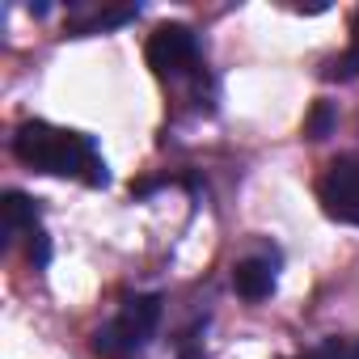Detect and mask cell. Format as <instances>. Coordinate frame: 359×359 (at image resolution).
<instances>
[{"mask_svg": "<svg viewBox=\"0 0 359 359\" xmlns=\"http://www.w3.org/2000/svg\"><path fill=\"white\" fill-rule=\"evenodd\" d=\"M321 76H325V81H355V76H359V43H351L338 60H330V64L321 68Z\"/></svg>", "mask_w": 359, "mask_h": 359, "instance_id": "10", "label": "cell"}, {"mask_svg": "<svg viewBox=\"0 0 359 359\" xmlns=\"http://www.w3.org/2000/svg\"><path fill=\"white\" fill-rule=\"evenodd\" d=\"M334 123H338V110H334L330 102H317V106L309 110V118H304V135H309V140H325V135L334 131Z\"/></svg>", "mask_w": 359, "mask_h": 359, "instance_id": "9", "label": "cell"}, {"mask_svg": "<svg viewBox=\"0 0 359 359\" xmlns=\"http://www.w3.org/2000/svg\"><path fill=\"white\" fill-rule=\"evenodd\" d=\"M156 187H161L156 177H148V182H131V195H135V199H148V195H152Z\"/></svg>", "mask_w": 359, "mask_h": 359, "instance_id": "12", "label": "cell"}, {"mask_svg": "<svg viewBox=\"0 0 359 359\" xmlns=\"http://www.w3.org/2000/svg\"><path fill=\"white\" fill-rule=\"evenodd\" d=\"M317 199L330 220L359 229V156H342L325 169V177L317 182Z\"/></svg>", "mask_w": 359, "mask_h": 359, "instance_id": "4", "label": "cell"}, {"mask_svg": "<svg viewBox=\"0 0 359 359\" xmlns=\"http://www.w3.org/2000/svg\"><path fill=\"white\" fill-rule=\"evenodd\" d=\"M140 18V5H123V9H97V13H89L85 22H68V39H89V34H102V30H118V26H127V22H135Z\"/></svg>", "mask_w": 359, "mask_h": 359, "instance_id": "7", "label": "cell"}, {"mask_svg": "<svg viewBox=\"0 0 359 359\" xmlns=\"http://www.w3.org/2000/svg\"><path fill=\"white\" fill-rule=\"evenodd\" d=\"M296 359H359V338H325L321 346H313L309 355Z\"/></svg>", "mask_w": 359, "mask_h": 359, "instance_id": "8", "label": "cell"}, {"mask_svg": "<svg viewBox=\"0 0 359 359\" xmlns=\"http://www.w3.org/2000/svg\"><path fill=\"white\" fill-rule=\"evenodd\" d=\"M26 250H30V262H34V271H43V266L51 262V237H47L43 229H34V233L26 237Z\"/></svg>", "mask_w": 359, "mask_h": 359, "instance_id": "11", "label": "cell"}, {"mask_svg": "<svg viewBox=\"0 0 359 359\" xmlns=\"http://www.w3.org/2000/svg\"><path fill=\"white\" fill-rule=\"evenodd\" d=\"M0 212H5V224H0V250H13L22 237H30L34 229H43L39 224V216H43L39 199H30L22 191H9L5 203H0Z\"/></svg>", "mask_w": 359, "mask_h": 359, "instance_id": "5", "label": "cell"}, {"mask_svg": "<svg viewBox=\"0 0 359 359\" xmlns=\"http://www.w3.org/2000/svg\"><path fill=\"white\" fill-rule=\"evenodd\" d=\"M144 55H148V68L156 76H169V81L173 76H199V39L182 22L156 26L148 47H144Z\"/></svg>", "mask_w": 359, "mask_h": 359, "instance_id": "3", "label": "cell"}, {"mask_svg": "<svg viewBox=\"0 0 359 359\" xmlns=\"http://www.w3.org/2000/svg\"><path fill=\"white\" fill-rule=\"evenodd\" d=\"M13 156L22 165H30L34 173H51V177H76L85 187H110V169L97 152V140L85 131H68V127H51L43 118L22 123L13 131Z\"/></svg>", "mask_w": 359, "mask_h": 359, "instance_id": "1", "label": "cell"}, {"mask_svg": "<svg viewBox=\"0 0 359 359\" xmlns=\"http://www.w3.org/2000/svg\"><path fill=\"white\" fill-rule=\"evenodd\" d=\"M351 43H359V13H355V26H351Z\"/></svg>", "mask_w": 359, "mask_h": 359, "instance_id": "13", "label": "cell"}, {"mask_svg": "<svg viewBox=\"0 0 359 359\" xmlns=\"http://www.w3.org/2000/svg\"><path fill=\"white\" fill-rule=\"evenodd\" d=\"M161 304L165 300L156 292L123 300V309L106 325L93 330V342H89L93 355L97 359H131V355H140L148 346V338L156 334V325H161Z\"/></svg>", "mask_w": 359, "mask_h": 359, "instance_id": "2", "label": "cell"}, {"mask_svg": "<svg viewBox=\"0 0 359 359\" xmlns=\"http://www.w3.org/2000/svg\"><path fill=\"white\" fill-rule=\"evenodd\" d=\"M233 292L241 300H266L275 292V262H266V258H241L233 266Z\"/></svg>", "mask_w": 359, "mask_h": 359, "instance_id": "6", "label": "cell"}]
</instances>
